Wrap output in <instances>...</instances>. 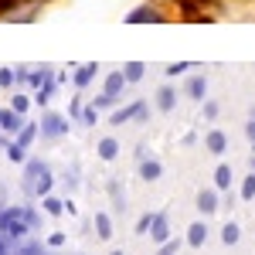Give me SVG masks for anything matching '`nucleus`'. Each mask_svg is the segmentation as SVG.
Instances as JSON below:
<instances>
[{"instance_id":"nucleus-3","label":"nucleus","mask_w":255,"mask_h":255,"mask_svg":"<svg viewBox=\"0 0 255 255\" xmlns=\"http://www.w3.org/2000/svg\"><path fill=\"white\" fill-rule=\"evenodd\" d=\"M126 24H163V10H160V7H153V3H143V7H136V10H129V14H126Z\"/></svg>"},{"instance_id":"nucleus-28","label":"nucleus","mask_w":255,"mask_h":255,"mask_svg":"<svg viewBox=\"0 0 255 255\" xmlns=\"http://www.w3.org/2000/svg\"><path fill=\"white\" fill-rule=\"evenodd\" d=\"M180 245H187V242H180V238H170V242H163L157 249V255H177L180 252Z\"/></svg>"},{"instance_id":"nucleus-23","label":"nucleus","mask_w":255,"mask_h":255,"mask_svg":"<svg viewBox=\"0 0 255 255\" xmlns=\"http://www.w3.org/2000/svg\"><path fill=\"white\" fill-rule=\"evenodd\" d=\"M3 153H7V160H10V163H20V167H24V163H27V150H24V146H20L17 139H10V146H7V150H3Z\"/></svg>"},{"instance_id":"nucleus-33","label":"nucleus","mask_w":255,"mask_h":255,"mask_svg":"<svg viewBox=\"0 0 255 255\" xmlns=\"http://www.w3.org/2000/svg\"><path fill=\"white\" fill-rule=\"evenodd\" d=\"M17 79H14V68H0V89H14Z\"/></svg>"},{"instance_id":"nucleus-13","label":"nucleus","mask_w":255,"mask_h":255,"mask_svg":"<svg viewBox=\"0 0 255 255\" xmlns=\"http://www.w3.org/2000/svg\"><path fill=\"white\" fill-rule=\"evenodd\" d=\"M208 235H211V232H208V225H204V221H194V225H187V235H184V242H187L191 249H201V245L208 242Z\"/></svg>"},{"instance_id":"nucleus-19","label":"nucleus","mask_w":255,"mask_h":255,"mask_svg":"<svg viewBox=\"0 0 255 255\" xmlns=\"http://www.w3.org/2000/svg\"><path fill=\"white\" fill-rule=\"evenodd\" d=\"M99 65L96 61H89V65H82L79 72H75V89H85V85H92V79H96Z\"/></svg>"},{"instance_id":"nucleus-18","label":"nucleus","mask_w":255,"mask_h":255,"mask_svg":"<svg viewBox=\"0 0 255 255\" xmlns=\"http://www.w3.org/2000/svg\"><path fill=\"white\" fill-rule=\"evenodd\" d=\"M160 174H163V163L153 157H146V160H139V177L143 180H160Z\"/></svg>"},{"instance_id":"nucleus-40","label":"nucleus","mask_w":255,"mask_h":255,"mask_svg":"<svg viewBox=\"0 0 255 255\" xmlns=\"http://www.w3.org/2000/svg\"><path fill=\"white\" fill-rule=\"evenodd\" d=\"M0 146H3V150L10 146V139H7V133H3V129H0Z\"/></svg>"},{"instance_id":"nucleus-27","label":"nucleus","mask_w":255,"mask_h":255,"mask_svg":"<svg viewBox=\"0 0 255 255\" xmlns=\"http://www.w3.org/2000/svg\"><path fill=\"white\" fill-rule=\"evenodd\" d=\"M27 106H31V96H24V92H14V99H10V109L24 116V113H27Z\"/></svg>"},{"instance_id":"nucleus-39","label":"nucleus","mask_w":255,"mask_h":255,"mask_svg":"<svg viewBox=\"0 0 255 255\" xmlns=\"http://www.w3.org/2000/svg\"><path fill=\"white\" fill-rule=\"evenodd\" d=\"M245 136L255 143V119H249V123H245Z\"/></svg>"},{"instance_id":"nucleus-12","label":"nucleus","mask_w":255,"mask_h":255,"mask_svg":"<svg viewBox=\"0 0 255 255\" xmlns=\"http://www.w3.org/2000/svg\"><path fill=\"white\" fill-rule=\"evenodd\" d=\"M150 238H153L157 245L170 242V221H167V211H157V218H153V228H150Z\"/></svg>"},{"instance_id":"nucleus-30","label":"nucleus","mask_w":255,"mask_h":255,"mask_svg":"<svg viewBox=\"0 0 255 255\" xmlns=\"http://www.w3.org/2000/svg\"><path fill=\"white\" fill-rule=\"evenodd\" d=\"M82 113H85V106H82V96H75L68 102V119H79L82 123Z\"/></svg>"},{"instance_id":"nucleus-36","label":"nucleus","mask_w":255,"mask_h":255,"mask_svg":"<svg viewBox=\"0 0 255 255\" xmlns=\"http://www.w3.org/2000/svg\"><path fill=\"white\" fill-rule=\"evenodd\" d=\"M24 218H27V225H31V232H34V228H41V215L34 211V208H27V211H24Z\"/></svg>"},{"instance_id":"nucleus-11","label":"nucleus","mask_w":255,"mask_h":255,"mask_svg":"<svg viewBox=\"0 0 255 255\" xmlns=\"http://www.w3.org/2000/svg\"><path fill=\"white\" fill-rule=\"evenodd\" d=\"M184 92H187V99H194V102H204V96H208V79L204 75H191V79L184 82Z\"/></svg>"},{"instance_id":"nucleus-45","label":"nucleus","mask_w":255,"mask_h":255,"mask_svg":"<svg viewBox=\"0 0 255 255\" xmlns=\"http://www.w3.org/2000/svg\"><path fill=\"white\" fill-rule=\"evenodd\" d=\"M252 153H255V143H252Z\"/></svg>"},{"instance_id":"nucleus-5","label":"nucleus","mask_w":255,"mask_h":255,"mask_svg":"<svg viewBox=\"0 0 255 255\" xmlns=\"http://www.w3.org/2000/svg\"><path fill=\"white\" fill-rule=\"evenodd\" d=\"M44 170H48V163L38 160V157L24 163V194H27V197H34V184H38V177L44 174Z\"/></svg>"},{"instance_id":"nucleus-6","label":"nucleus","mask_w":255,"mask_h":255,"mask_svg":"<svg viewBox=\"0 0 255 255\" xmlns=\"http://www.w3.org/2000/svg\"><path fill=\"white\" fill-rule=\"evenodd\" d=\"M204 150H208L211 157H221V153L228 150V136H225V129H208V133H204Z\"/></svg>"},{"instance_id":"nucleus-32","label":"nucleus","mask_w":255,"mask_h":255,"mask_svg":"<svg viewBox=\"0 0 255 255\" xmlns=\"http://www.w3.org/2000/svg\"><path fill=\"white\" fill-rule=\"evenodd\" d=\"M187 68H191V61H174V65H167V68H163V75H167V79H174V75L187 72Z\"/></svg>"},{"instance_id":"nucleus-34","label":"nucleus","mask_w":255,"mask_h":255,"mask_svg":"<svg viewBox=\"0 0 255 255\" xmlns=\"http://www.w3.org/2000/svg\"><path fill=\"white\" fill-rule=\"evenodd\" d=\"M82 123H85V126H96V123H99V109H96V106H85V113H82Z\"/></svg>"},{"instance_id":"nucleus-14","label":"nucleus","mask_w":255,"mask_h":255,"mask_svg":"<svg viewBox=\"0 0 255 255\" xmlns=\"http://www.w3.org/2000/svg\"><path fill=\"white\" fill-rule=\"evenodd\" d=\"M92 228H96V238L109 242V238H113V215H109V211H96V218H92Z\"/></svg>"},{"instance_id":"nucleus-26","label":"nucleus","mask_w":255,"mask_h":255,"mask_svg":"<svg viewBox=\"0 0 255 255\" xmlns=\"http://www.w3.org/2000/svg\"><path fill=\"white\" fill-rule=\"evenodd\" d=\"M238 197H242V201H255V170L245 177V180H242V187H238Z\"/></svg>"},{"instance_id":"nucleus-42","label":"nucleus","mask_w":255,"mask_h":255,"mask_svg":"<svg viewBox=\"0 0 255 255\" xmlns=\"http://www.w3.org/2000/svg\"><path fill=\"white\" fill-rule=\"evenodd\" d=\"M20 3H38V0H20Z\"/></svg>"},{"instance_id":"nucleus-29","label":"nucleus","mask_w":255,"mask_h":255,"mask_svg":"<svg viewBox=\"0 0 255 255\" xmlns=\"http://www.w3.org/2000/svg\"><path fill=\"white\" fill-rule=\"evenodd\" d=\"M119 99H113V96H106V92H99L96 99H92V106H96L99 113H102V109H113V106H116Z\"/></svg>"},{"instance_id":"nucleus-9","label":"nucleus","mask_w":255,"mask_h":255,"mask_svg":"<svg viewBox=\"0 0 255 255\" xmlns=\"http://www.w3.org/2000/svg\"><path fill=\"white\" fill-rule=\"evenodd\" d=\"M27 126V119L20 116V113H14V109H3V119H0V129L7 133V136H17L20 129Z\"/></svg>"},{"instance_id":"nucleus-21","label":"nucleus","mask_w":255,"mask_h":255,"mask_svg":"<svg viewBox=\"0 0 255 255\" xmlns=\"http://www.w3.org/2000/svg\"><path fill=\"white\" fill-rule=\"evenodd\" d=\"M51 187H55V174H51V167H48V170L38 177V184H34V197H48Z\"/></svg>"},{"instance_id":"nucleus-38","label":"nucleus","mask_w":255,"mask_h":255,"mask_svg":"<svg viewBox=\"0 0 255 255\" xmlns=\"http://www.w3.org/2000/svg\"><path fill=\"white\" fill-rule=\"evenodd\" d=\"M14 79H17V85H27V79H31V68H14Z\"/></svg>"},{"instance_id":"nucleus-43","label":"nucleus","mask_w":255,"mask_h":255,"mask_svg":"<svg viewBox=\"0 0 255 255\" xmlns=\"http://www.w3.org/2000/svg\"><path fill=\"white\" fill-rule=\"evenodd\" d=\"M0 119H3V106H0Z\"/></svg>"},{"instance_id":"nucleus-8","label":"nucleus","mask_w":255,"mask_h":255,"mask_svg":"<svg viewBox=\"0 0 255 255\" xmlns=\"http://www.w3.org/2000/svg\"><path fill=\"white\" fill-rule=\"evenodd\" d=\"M96 153H99V160L113 163V160L123 153V146H119V139H116V136H102V139L96 143Z\"/></svg>"},{"instance_id":"nucleus-22","label":"nucleus","mask_w":255,"mask_h":255,"mask_svg":"<svg viewBox=\"0 0 255 255\" xmlns=\"http://www.w3.org/2000/svg\"><path fill=\"white\" fill-rule=\"evenodd\" d=\"M143 72H146V65H143V61H126V65H123V75H126L129 85L143 79Z\"/></svg>"},{"instance_id":"nucleus-7","label":"nucleus","mask_w":255,"mask_h":255,"mask_svg":"<svg viewBox=\"0 0 255 255\" xmlns=\"http://www.w3.org/2000/svg\"><path fill=\"white\" fill-rule=\"evenodd\" d=\"M129 82H126V75H123V68L119 72H109L106 75V82H102V92L106 96H113V99H123V89H126Z\"/></svg>"},{"instance_id":"nucleus-2","label":"nucleus","mask_w":255,"mask_h":255,"mask_svg":"<svg viewBox=\"0 0 255 255\" xmlns=\"http://www.w3.org/2000/svg\"><path fill=\"white\" fill-rule=\"evenodd\" d=\"M197 211H201L204 218H211V215H218V211H221V191H218L215 184L197 191Z\"/></svg>"},{"instance_id":"nucleus-10","label":"nucleus","mask_w":255,"mask_h":255,"mask_svg":"<svg viewBox=\"0 0 255 255\" xmlns=\"http://www.w3.org/2000/svg\"><path fill=\"white\" fill-rule=\"evenodd\" d=\"M106 194H109V201H113V211H126V191H123V180L119 177H113L109 184H106Z\"/></svg>"},{"instance_id":"nucleus-35","label":"nucleus","mask_w":255,"mask_h":255,"mask_svg":"<svg viewBox=\"0 0 255 255\" xmlns=\"http://www.w3.org/2000/svg\"><path fill=\"white\" fill-rule=\"evenodd\" d=\"M44 245H48V249H61V245H65V232H51Z\"/></svg>"},{"instance_id":"nucleus-15","label":"nucleus","mask_w":255,"mask_h":255,"mask_svg":"<svg viewBox=\"0 0 255 255\" xmlns=\"http://www.w3.org/2000/svg\"><path fill=\"white\" fill-rule=\"evenodd\" d=\"M41 208H44V215H48V218H61L65 211H68V197L48 194V197H41Z\"/></svg>"},{"instance_id":"nucleus-17","label":"nucleus","mask_w":255,"mask_h":255,"mask_svg":"<svg viewBox=\"0 0 255 255\" xmlns=\"http://www.w3.org/2000/svg\"><path fill=\"white\" fill-rule=\"evenodd\" d=\"M215 187L221 194H232V167L228 163H218L215 167Z\"/></svg>"},{"instance_id":"nucleus-41","label":"nucleus","mask_w":255,"mask_h":255,"mask_svg":"<svg viewBox=\"0 0 255 255\" xmlns=\"http://www.w3.org/2000/svg\"><path fill=\"white\" fill-rule=\"evenodd\" d=\"M109 255H126V252H123V249H113V252H109Z\"/></svg>"},{"instance_id":"nucleus-25","label":"nucleus","mask_w":255,"mask_h":255,"mask_svg":"<svg viewBox=\"0 0 255 255\" xmlns=\"http://www.w3.org/2000/svg\"><path fill=\"white\" fill-rule=\"evenodd\" d=\"M55 85H58V79L51 75V79H48V82H44V85L38 89V96H34V102H38V106H48V99L55 96Z\"/></svg>"},{"instance_id":"nucleus-24","label":"nucleus","mask_w":255,"mask_h":255,"mask_svg":"<svg viewBox=\"0 0 255 255\" xmlns=\"http://www.w3.org/2000/svg\"><path fill=\"white\" fill-rule=\"evenodd\" d=\"M238 238H242V228H238L235 221H225L221 225V242L225 245H238Z\"/></svg>"},{"instance_id":"nucleus-31","label":"nucleus","mask_w":255,"mask_h":255,"mask_svg":"<svg viewBox=\"0 0 255 255\" xmlns=\"http://www.w3.org/2000/svg\"><path fill=\"white\" fill-rule=\"evenodd\" d=\"M153 218H157V215H150V211H146V215H139V221H136V235H146V232L153 228Z\"/></svg>"},{"instance_id":"nucleus-4","label":"nucleus","mask_w":255,"mask_h":255,"mask_svg":"<svg viewBox=\"0 0 255 255\" xmlns=\"http://www.w3.org/2000/svg\"><path fill=\"white\" fill-rule=\"evenodd\" d=\"M146 102L143 99H136V102H129V106H123V109H116L113 116H109V123L113 126H123V123H129V119H146Z\"/></svg>"},{"instance_id":"nucleus-1","label":"nucleus","mask_w":255,"mask_h":255,"mask_svg":"<svg viewBox=\"0 0 255 255\" xmlns=\"http://www.w3.org/2000/svg\"><path fill=\"white\" fill-rule=\"evenodd\" d=\"M72 129V119L61 116V113H41V139H61L68 136Z\"/></svg>"},{"instance_id":"nucleus-20","label":"nucleus","mask_w":255,"mask_h":255,"mask_svg":"<svg viewBox=\"0 0 255 255\" xmlns=\"http://www.w3.org/2000/svg\"><path fill=\"white\" fill-rule=\"evenodd\" d=\"M38 136H41V123H27V126H24V129H20V133H17L14 139H17L20 146L27 150V146H31V143H34Z\"/></svg>"},{"instance_id":"nucleus-44","label":"nucleus","mask_w":255,"mask_h":255,"mask_svg":"<svg viewBox=\"0 0 255 255\" xmlns=\"http://www.w3.org/2000/svg\"><path fill=\"white\" fill-rule=\"evenodd\" d=\"M252 170H255V157H252Z\"/></svg>"},{"instance_id":"nucleus-16","label":"nucleus","mask_w":255,"mask_h":255,"mask_svg":"<svg viewBox=\"0 0 255 255\" xmlns=\"http://www.w3.org/2000/svg\"><path fill=\"white\" fill-rule=\"evenodd\" d=\"M153 106H157L160 113H170V109L177 106V92H174V85H160V89H157V102H153Z\"/></svg>"},{"instance_id":"nucleus-37","label":"nucleus","mask_w":255,"mask_h":255,"mask_svg":"<svg viewBox=\"0 0 255 255\" xmlns=\"http://www.w3.org/2000/svg\"><path fill=\"white\" fill-rule=\"evenodd\" d=\"M218 116V102L215 99H204V119H215Z\"/></svg>"}]
</instances>
